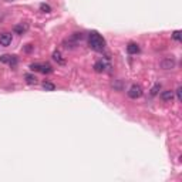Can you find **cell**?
Segmentation results:
<instances>
[{"mask_svg": "<svg viewBox=\"0 0 182 182\" xmlns=\"http://www.w3.org/2000/svg\"><path fill=\"white\" fill-rule=\"evenodd\" d=\"M88 46L94 51H102L105 48V40L102 38L101 34H98L97 32H91L88 34Z\"/></svg>", "mask_w": 182, "mask_h": 182, "instance_id": "1", "label": "cell"}, {"mask_svg": "<svg viewBox=\"0 0 182 182\" xmlns=\"http://www.w3.org/2000/svg\"><path fill=\"white\" fill-rule=\"evenodd\" d=\"M84 38V34L83 33H74V34H71L70 38H67L64 41V47L65 48H74L75 46H78L81 40Z\"/></svg>", "mask_w": 182, "mask_h": 182, "instance_id": "2", "label": "cell"}, {"mask_svg": "<svg viewBox=\"0 0 182 182\" xmlns=\"http://www.w3.org/2000/svg\"><path fill=\"white\" fill-rule=\"evenodd\" d=\"M177 65V61L174 57H166V59H162L159 61V67L162 70H174Z\"/></svg>", "mask_w": 182, "mask_h": 182, "instance_id": "3", "label": "cell"}, {"mask_svg": "<svg viewBox=\"0 0 182 182\" xmlns=\"http://www.w3.org/2000/svg\"><path fill=\"white\" fill-rule=\"evenodd\" d=\"M141 96H142V88H141V86L134 84V86L129 87V90H128V97H129V98L137 100V98H139Z\"/></svg>", "mask_w": 182, "mask_h": 182, "instance_id": "4", "label": "cell"}, {"mask_svg": "<svg viewBox=\"0 0 182 182\" xmlns=\"http://www.w3.org/2000/svg\"><path fill=\"white\" fill-rule=\"evenodd\" d=\"M11 40H13V37H11L10 33H2V34H0V46L7 47V46L11 43Z\"/></svg>", "mask_w": 182, "mask_h": 182, "instance_id": "5", "label": "cell"}, {"mask_svg": "<svg viewBox=\"0 0 182 182\" xmlns=\"http://www.w3.org/2000/svg\"><path fill=\"white\" fill-rule=\"evenodd\" d=\"M27 30H29V24L27 23H20V24H16L13 27V32L16 34H24Z\"/></svg>", "mask_w": 182, "mask_h": 182, "instance_id": "6", "label": "cell"}, {"mask_svg": "<svg viewBox=\"0 0 182 182\" xmlns=\"http://www.w3.org/2000/svg\"><path fill=\"white\" fill-rule=\"evenodd\" d=\"M161 100L162 101H172L174 100V91L172 90H165L161 93Z\"/></svg>", "mask_w": 182, "mask_h": 182, "instance_id": "7", "label": "cell"}, {"mask_svg": "<svg viewBox=\"0 0 182 182\" xmlns=\"http://www.w3.org/2000/svg\"><path fill=\"white\" fill-rule=\"evenodd\" d=\"M105 68H107V64H105L102 60L97 61L96 64H94V71H96V73H102V71H105Z\"/></svg>", "mask_w": 182, "mask_h": 182, "instance_id": "8", "label": "cell"}, {"mask_svg": "<svg viewBox=\"0 0 182 182\" xmlns=\"http://www.w3.org/2000/svg\"><path fill=\"white\" fill-rule=\"evenodd\" d=\"M127 51H128V54H137V53H139V46L137 43H129L128 46H127Z\"/></svg>", "mask_w": 182, "mask_h": 182, "instance_id": "9", "label": "cell"}, {"mask_svg": "<svg viewBox=\"0 0 182 182\" xmlns=\"http://www.w3.org/2000/svg\"><path fill=\"white\" fill-rule=\"evenodd\" d=\"M53 71V67L48 64V63H41L40 65V73H43V74H50Z\"/></svg>", "mask_w": 182, "mask_h": 182, "instance_id": "10", "label": "cell"}, {"mask_svg": "<svg viewBox=\"0 0 182 182\" xmlns=\"http://www.w3.org/2000/svg\"><path fill=\"white\" fill-rule=\"evenodd\" d=\"M53 59L56 60L59 64H61V65L65 64V60L61 57V53H60V51H54V53H53Z\"/></svg>", "mask_w": 182, "mask_h": 182, "instance_id": "11", "label": "cell"}, {"mask_svg": "<svg viewBox=\"0 0 182 182\" xmlns=\"http://www.w3.org/2000/svg\"><path fill=\"white\" fill-rule=\"evenodd\" d=\"M24 78H26V83H27V84H37V78H36V75L26 74V75H24Z\"/></svg>", "mask_w": 182, "mask_h": 182, "instance_id": "12", "label": "cell"}, {"mask_svg": "<svg viewBox=\"0 0 182 182\" xmlns=\"http://www.w3.org/2000/svg\"><path fill=\"white\" fill-rule=\"evenodd\" d=\"M43 88H44L46 91H54V90H56V86H54L53 83L44 81V83H43Z\"/></svg>", "mask_w": 182, "mask_h": 182, "instance_id": "13", "label": "cell"}, {"mask_svg": "<svg viewBox=\"0 0 182 182\" xmlns=\"http://www.w3.org/2000/svg\"><path fill=\"white\" fill-rule=\"evenodd\" d=\"M40 11H41V13H50V11H51V7L48 5H46V3H41V5H40Z\"/></svg>", "mask_w": 182, "mask_h": 182, "instance_id": "14", "label": "cell"}, {"mask_svg": "<svg viewBox=\"0 0 182 182\" xmlns=\"http://www.w3.org/2000/svg\"><path fill=\"white\" fill-rule=\"evenodd\" d=\"M159 90H161V84L159 83H156L155 86L151 88V96H156V94L159 93Z\"/></svg>", "mask_w": 182, "mask_h": 182, "instance_id": "15", "label": "cell"}, {"mask_svg": "<svg viewBox=\"0 0 182 182\" xmlns=\"http://www.w3.org/2000/svg\"><path fill=\"white\" fill-rule=\"evenodd\" d=\"M10 60H11L10 54H3V56H0V63H10Z\"/></svg>", "mask_w": 182, "mask_h": 182, "instance_id": "16", "label": "cell"}, {"mask_svg": "<svg viewBox=\"0 0 182 182\" xmlns=\"http://www.w3.org/2000/svg\"><path fill=\"white\" fill-rule=\"evenodd\" d=\"M172 37H174V40L179 41L181 40V30H175V32L172 33Z\"/></svg>", "mask_w": 182, "mask_h": 182, "instance_id": "17", "label": "cell"}, {"mask_svg": "<svg viewBox=\"0 0 182 182\" xmlns=\"http://www.w3.org/2000/svg\"><path fill=\"white\" fill-rule=\"evenodd\" d=\"M181 91H182V88H181V87H178L177 90L174 91V94H177L178 101H182V94H181Z\"/></svg>", "mask_w": 182, "mask_h": 182, "instance_id": "18", "label": "cell"}, {"mask_svg": "<svg viewBox=\"0 0 182 182\" xmlns=\"http://www.w3.org/2000/svg\"><path fill=\"white\" fill-rule=\"evenodd\" d=\"M9 64L11 65V67H16L17 65V57L16 56H11V60H10V63Z\"/></svg>", "mask_w": 182, "mask_h": 182, "instance_id": "19", "label": "cell"}, {"mask_svg": "<svg viewBox=\"0 0 182 182\" xmlns=\"http://www.w3.org/2000/svg\"><path fill=\"white\" fill-rule=\"evenodd\" d=\"M32 44H27V46H26V51H27V53H29V51H32Z\"/></svg>", "mask_w": 182, "mask_h": 182, "instance_id": "20", "label": "cell"}]
</instances>
